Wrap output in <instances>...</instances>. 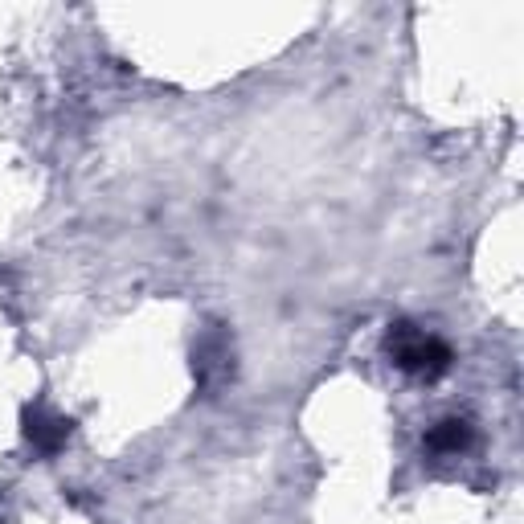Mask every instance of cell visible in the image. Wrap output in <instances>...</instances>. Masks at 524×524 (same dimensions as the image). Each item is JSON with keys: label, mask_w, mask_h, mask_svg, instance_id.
<instances>
[{"label": "cell", "mask_w": 524, "mask_h": 524, "mask_svg": "<svg viewBox=\"0 0 524 524\" xmlns=\"http://www.w3.org/2000/svg\"><path fill=\"white\" fill-rule=\"evenodd\" d=\"M389 348H393V357H398L402 369L422 373V377H434V373H443L451 365L447 344H439L434 336H426V332H418L410 324H398L389 332Z\"/></svg>", "instance_id": "cell-1"}, {"label": "cell", "mask_w": 524, "mask_h": 524, "mask_svg": "<svg viewBox=\"0 0 524 524\" xmlns=\"http://www.w3.org/2000/svg\"><path fill=\"white\" fill-rule=\"evenodd\" d=\"M25 434L41 447V451H58V443L66 439V422L62 418H50V414H41V410H29L25 414Z\"/></svg>", "instance_id": "cell-2"}, {"label": "cell", "mask_w": 524, "mask_h": 524, "mask_svg": "<svg viewBox=\"0 0 524 524\" xmlns=\"http://www.w3.org/2000/svg\"><path fill=\"white\" fill-rule=\"evenodd\" d=\"M467 443V426L463 422H443V430L430 434V447L434 451H459Z\"/></svg>", "instance_id": "cell-3"}]
</instances>
